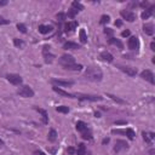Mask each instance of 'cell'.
I'll return each mask as SVG.
<instances>
[{"mask_svg": "<svg viewBox=\"0 0 155 155\" xmlns=\"http://www.w3.org/2000/svg\"><path fill=\"white\" fill-rule=\"evenodd\" d=\"M130 34H131V33H130V30H124V32L121 33V35H122V36H128Z\"/></svg>", "mask_w": 155, "mask_h": 155, "instance_id": "39", "label": "cell"}, {"mask_svg": "<svg viewBox=\"0 0 155 155\" xmlns=\"http://www.w3.org/2000/svg\"><path fill=\"white\" fill-rule=\"evenodd\" d=\"M113 33H114V32H113V29H110V28H105V29H104V34H107V35H109L110 38H112Z\"/></svg>", "mask_w": 155, "mask_h": 155, "instance_id": "37", "label": "cell"}, {"mask_svg": "<svg viewBox=\"0 0 155 155\" xmlns=\"http://www.w3.org/2000/svg\"><path fill=\"white\" fill-rule=\"evenodd\" d=\"M76 155H86V147L84 143H80L76 149Z\"/></svg>", "mask_w": 155, "mask_h": 155, "instance_id": "22", "label": "cell"}, {"mask_svg": "<svg viewBox=\"0 0 155 155\" xmlns=\"http://www.w3.org/2000/svg\"><path fill=\"white\" fill-rule=\"evenodd\" d=\"M109 142V138H105V140H103V144H105V143H108Z\"/></svg>", "mask_w": 155, "mask_h": 155, "instance_id": "47", "label": "cell"}, {"mask_svg": "<svg viewBox=\"0 0 155 155\" xmlns=\"http://www.w3.org/2000/svg\"><path fill=\"white\" fill-rule=\"evenodd\" d=\"M150 50H151V51H155V43H154V41L150 44Z\"/></svg>", "mask_w": 155, "mask_h": 155, "instance_id": "45", "label": "cell"}, {"mask_svg": "<svg viewBox=\"0 0 155 155\" xmlns=\"http://www.w3.org/2000/svg\"><path fill=\"white\" fill-rule=\"evenodd\" d=\"M141 76L144 79V80H147V81H149L150 84H155V80H154V74L150 72V70H143L142 73H141Z\"/></svg>", "mask_w": 155, "mask_h": 155, "instance_id": "10", "label": "cell"}, {"mask_svg": "<svg viewBox=\"0 0 155 155\" xmlns=\"http://www.w3.org/2000/svg\"><path fill=\"white\" fill-rule=\"evenodd\" d=\"M76 98H79L80 101H92V102H97V101H102L103 97H101V96H95V95H79Z\"/></svg>", "mask_w": 155, "mask_h": 155, "instance_id": "5", "label": "cell"}, {"mask_svg": "<svg viewBox=\"0 0 155 155\" xmlns=\"http://www.w3.org/2000/svg\"><path fill=\"white\" fill-rule=\"evenodd\" d=\"M17 93H18L21 97H24V98H30V97L34 96V91H33V90H32L29 86H27V85H24V86L20 87V90H18Z\"/></svg>", "mask_w": 155, "mask_h": 155, "instance_id": "3", "label": "cell"}, {"mask_svg": "<svg viewBox=\"0 0 155 155\" xmlns=\"http://www.w3.org/2000/svg\"><path fill=\"white\" fill-rule=\"evenodd\" d=\"M9 23V21L7 20H3V18H0V24H7Z\"/></svg>", "mask_w": 155, "mask_h": 155, "instance_id": "43", "label": "cell"}, {"mask_svg": "<svg viewBox=\"0 0 155 155\" xmlns=\"http://www.w3.org/2000/svg\"><path fill=\"white\" fill-rule=\"evenodd\" d=\"M110 21V17H109V16L108 15H103L102 16V17H101V24H105V23H108Z\"/></svg>", "mask_w": 155, "mask_h": 155, "instance_id": "32", "label": "cell"}, {"mask_svg": "<svg viewBox=\"0 0 155 155\" xmlns=\"http://www.w3.org/2000/svg\"><path fill=\"white\" fill-rule=\"evenodd\" d=\"M128 48L130 50H135V51H138V48H140V40L136 36H131L128 39Z\"/></svg>", "mask_w": 155, "mask_h": 155, "instance_id": "6", "label": "cell"}, {"mask_svg": "<svg viewBox=\"0 0 155 155\" xmlns=\"http://www.w3.org/2000/svg\"><path fill=\"white\" fill-rule=\"evenodd\" d=\"M64 18H66V15H64V13L60 12L58 15H57V20H58L60 22H63V21H64Z\"/></svg>", "mask_w": 155, "mask_h": 155, "instance_id": "36", "label": "cell"}, {"mask_svg": "<svg viewBox=\"0 0 155 155\" xmlns=\"http://www.w3.org/2000/svg\"><path fill=\"white\" fill-rule=\"evenodd\" d=\"M67 151H68V154L73 155V154H74V153H75V149H74V148H73V147H69V148L67 149Z\"/></svg>", "mask_w": 155, "mask_h": 155, "instance_id": "38", "label": "cell"}, {"mask_svg": "<svg viewBox=\"0 0 155 155\" xmlns=\"http://www.w3.org/2000/svg\"><path fill=\"white\" fill-rule=\"evenodd\" d=\"M141 6H142V7H147V6H148V3L144 1V3H142V4H141Z\"/></svg>", "mask_w": 155, "mask_h": 155, "instance_id": "46", "label": "cell"}, {"mask_svg": "<svg viewBox=\"0 0 155 155\" xmlns=\"http://www.w3.org/2000/svg\"><path fill=\"white\" fill-rule=\"evenodd\" d=\"M1 145H4V142H3L1 140H0V147H1Z\"/></svg>", "mask_w": 155, "mask_h": 155, "instance_id": "48", "label": "cell"}, {"mask_svg": "<svg viewBox=\"0 0 155 155\" xmlns=\"http://www.w3.org/2000/svg\"><path fill=\"white\" fill-rule=\"evenodd\" d=\"M78 27V22L76 21H73V22H68L64 24V32L68 34V33H72V32H74Z\"/></svg>", "mask_w": 155, "mask_h": 155, "instance_id": "11", "label": "cell"}, {"mask_svg": "<svg viewBox=\"0 0 155 155\" xmlns=\"http://www.w3.org/2000/svg\"><path fill=\"white\" fill-rule=\"evenodd\" d=\"M63 48L64 50H78V48H80V45H78L76 43H73V41H67V43H64Z\"/></svg>", "mask_w": 155, "mask_h": 155, "instance_id": "15", "label": "cell"}, {"mask_svg": "<svg viewBox=\"0 0 155 155\" xmlns=\"http://www.w3.org/2000/svg\"><path fill=\"white\" fill-rule=\"evenodd\" d=\"M34 155H46L44 151H41V150H35L34 151Z\"/></svg>", "mask_w": 155, "mask_h": 155, "instance_id": "40", "label": "cell"}, {"mask_svg": "<svg viewBox=\"0 0 155 155\" xmlns=\"http://www.w3.org/2000/svg\"><path fill=\"white\" fill-rule=\"evenodd\" d=\"M121 24H122V22H121L120 20L115 21V26H116V27H121Z\"/></svg>", "mask_w": 155, "mask_h": 155, "instance_id": "44", "label": "cell"}, {"mask_svg": "<svg viewBox=\"0 0 155 155\" xmlns=\"http://www.w3.org/2000/svg\"><path fill=\"white\" fill-rule=\"evenodd\" d=\"M52 84L55 85H58V86H64V87H68V86H72L73 81H68V80H60V79H52Z\"/></svg>", "mask_w": 155, "mask_h": 155, "instance_id": "13", "label": "cell"}, {"mask_svg": "<svg viewBox=\"0 0 155 155\" xmlns=\"http://www.w3.org/2000/svg\"><path fill=\"white\" fill-rule=\"evenodd\" d=\"M43 56H44V61L47 63V64H50L53 62V58H55V56L50 52V46H47L45 45L43 47Z\"/></svg>", "mask_w": 155, "mask_h": 155, "instance_id": "4", "label": "cell"}, {"mask_svg": "<svg viewBox=\"0 0 155 155\" xmlns=\"http://www.w3.org/2000/svg\"><path fill=\"white\" fill-rule=\"evenodd\" d=\"M83 138H84V140H91V138H92V135H91V132H90L88 131V130H87V131H85V132H83Z\"/></svg>", "mask_w": 155, "mask_h": 155, "instance_id": "34", "label": "cell"}, {"mask_svg": "<svg viewBox=\"0 0 155 155\" xmlns=\"http://www.w3.org/2000/svg\"><path fill=\"white\" fill-rule=\"evenodd\" d=\"M53 91L55 92H57L58 95H61V96H64V97H68V98H76V96L75 95H72V93H68L67 91H63V90H61L60 87H53Z\"/></svg>", "mask_w": 155, "mask_h": 155, "instance_id": "14", "label": "cell"}, {"mask_svg": "<svg viewBox=\"0 0 155 155\" xmlns=\"http://www.w3.org/2000/svg\"><path fill=\"white\" fill-rule=\"evenodd\" d=\"M143 30H144V33L147 35H153L154 34V27H153V24H144Z\"/></svg>", "mask_w": 155, "mask_h": 155, "instance_id": "21", "label": "cell"}, {"mask_svg": "<svg viewBox=\"0 0 155 155\" xmlns=\"http://www.w3.org/2000/svg\"><path fill=\"white\" fill-rule=\"evenodd\" d=\"M127 124V121H116L115 122V125H126Z\"/></svg>", "mask_w": 155, "mask_h": 155, "instance_id": "41", "label": "cell"}, {"mask_svg": "<svg viewBox=\"0 0 155 155\" xmlns=\"http://www.w3.org/2000/svg\"><path fill=\"white\" fill-rule=\"evenodd\" d=\"M85 78L90 81H101L103 79V73L101 68L96 66H90L85 70Z\"/></svg>", "mask_w": 155, "mask_h": 155, "instance_id": "1", "label": "cell"}, {"mask_svg": "<svg viewBox=\"0 0 155 155\" xmlns=\"http://www.w3.org/2000/svg\"><path fill=\"white\" fill-rule=\"evenodd\" d=\"M6 79L9 80L12 85H21L22 81H23L22 78L20 75H17V74H7L6 75Z\"/></svg>", "mask_w": 155, "mask_h": 155, "instance_id": "7", "label": "cell"}, {"mask_svg": "<svg viewBox=\"0 0 155 155\" xmlns=\"http://www.w3.org/2000/svg\"><path fill=\"white\" fill-rule=\"evenodd\" d=\"M125 135L130 138V140H133V138H135V131H133L132 128H127L126 131H125Z\"/></svg>", "mask_w": 155, "mask_h": 155, "instance_id": "30", "label": "cell"}, {"mask_svg": "<svg viewBox=\"0 0 155 155\" xmlns=\"http://www.w3.org/2000/svg\"><path fill=\"white\" fill-rule=\"evenodd\" d=\"M153 10H154V5H151L150 7H148V9H145V11H143L142 15H141L142 20H148L151 16V13H153Z\"/></svg>", "mask_w": 155, "mask_h": 155, "instance_id": "16", "label": "cell"}, {"mask_svg": "<svg viewBox=\"0 0 155 155\" xmlns=\"http://www.w3.org/2000/svg\"><path fill=\"white\" fill-rule=\"evenodd\" d=\"M143 135V140L147 142V143H151V140L155 137V135L153 133V132H150V133H147V132H143L142 133Z\"/></svg>", "mask_w": 155, "mask_h": 155, "instance_id": "23", "label": "cell"}, {"mask_svg": "<svg viewBox=\"0 0 155 155\" xmlns=\"http://www.w3.org/2000/svg\"><path fill=\"white\" fill-rule=\"evenodd\" d=\"M47 138H48V141H50V142H55L57 140V132L55 131V130H50Z\"/></svg>", "mask_w": 155, "mask_h": 155, "instance_id": "25", "label": "cell"}, {"mask_svg": "<svg viewBox=\"0 0 155 155\" xmlns=\"http://www.w3.org/2000/svg\"><path fill=\"white\" fill-rule=\"evenodd\" d=\"M56 110L58 112V113H64V114L69 113V108H68V107H66V105H61V107H57V108H56Z\"/></svg>", "mask_w": 155, "mask_h": 155, "instance_id": "29", "label": "cell"}, {"mask_svg": "<svg viewBox=\"0 0 155 155\" xmlns=\"http://www.w3.org/2000/svg\"><path fill=\"white\" fill-rule=\"evenodd\" d=\"M79 35H80V41L83 43V44H85V43L87 41V36H86V32H85V29H80Z\"/></svg>", "mask_w": 155, "mask_h": 155, "instance_id": "27", "label": "cell"}, {"mask_svg": "<svg viewBox=\"0 0 155 155\" xmlns=\"http://www.w3.org/2000/svg\"><path fill=\"white\" fill-rule=\"evenodd\" d=\"M60 64L64 69L69 70V68L73 66V64H75V60H74V57L70 56V55H63L60 58Z\"/></svg>", "mask_w": 155, "mask_h": 155, "instance_id": "2", "label": "cell"}, {"mask_svg": "<svg viewBox=\"0 0 155 155\" xmlns=\"http://www.w3.org/2000/svg\"><path fill=\"white\" fill-rule=\"evenodd\" d=\"M120 15L122 16V18L128 21V22H133L136 20V15L132 11H130V10H122L120 12Z\"/></svg>", "mask_w": 155, "mask_h": 155, "instance_id": "8", "label": "cell"}, {"mask_svg": "<svg viewBox=\"0 0 155 155\" xmlns=\"http://www.w3.org/2000/svg\"><path fill=\"white\" fill-rule=\"evenodd\" d=\"M34 109H35L36 112H39L40 114H41V116H43V122H44V124H47V122H48L47 112H46V110H44V109H41V108H38V107H35Z\"/></svg>", "mask_w": 155, "mask_h": 155, "instance_id": "20", "label": "cell"}, {"mask_svg": "<svg viewBox=\"0 0 155 155\" xmlns=\"http://www.w3.org/2000/svg\"><path fill=\"white\" fill-rule=\"evenodd\" d=\"M119 68H120L121 72H124L125 74H127L130 76H136V74H137V69L136 68L128 67V66H120Z\"/></svg>", "mask_w": 155, "mask_h": 155, "instance_id": "9", "label": "cell"}, {"mask_svg": "<svg viewBox=\"0 0 155 155\" xmlns=\"http://www.w3.org/2000/svg\"><path fill=\"white\" fill-rule=\"evenodd\" d=\"M5 5H7V1H6V0H0V7H1V6H5Z\"/></svg>", "mask_w": 155, "mask_h": 155, "instance_id": "42", "label": "cell"}, {"mask_svg": "<svg viewBox=\"0 0 155 155\" xmlns=\"http://www.w3.org/2000/svg\"><path fill=\"white\" fill-rule=\"evenodd\" d=\"M76 13H78V11H76V10H74V9H73V7H72L70 10H68V13H67V16H68L69 18H74Z\"/></svg>", "mask_w": 155, "mask_h": 155, "instance_id": "31", "label": "cell"}, {"mask_svg": "<svg viewBox=\"0 0 155 155\" xmlns=\"http://www.w3.org/2000/svg\"><path fill=\"white\" fill-rule=\"evenodd\" d=\"M109 44H112V45H116L119 48H122L124 47V45H122V43L120 41V40H118V39H115V38H110L109 39Z\"/></svg>", "mask_w": 155, "mask_h": 155, "instance_id": "24", "label": "cell"}, {"mask_svg": "<svg viewBox=\"0 0 155 155\" xmlns=\"http://www.w3.org/2000/svg\"><path fill=\"white\" fill-rule=\"evenodd\" d=\"M17 29H18L20 32H22V33H27V28H26V26H24V24H22V23H18V24H17Z\"/></svg>", "mask_w": 155, "mask_h": 155, "instance_id": "35", "label": "cell"}, {"mask_svg": "<svg viewBox=\"0 0 155 155\" xmlns=\"http://www.w3.org/2000/svg\"><path fill=\"white\" fill-rule=\"evenodd\" d=\"M52 26H45V24H40L39 26V32L41 34H47L50 33V32H52Z\"/></svg>", "mask_w": 155, "mask_h": 155, "instance_id": "17", "label": "cell"}, {"mask_svg": "<svg viewBox=\"0 0 155 155\" xmlns=\"http://www.w3.org/2000/svg\"><path fill=\"white\" fill-rule=\"evenodd\" d=\"M76 130H78L79 132H81V133H83V132L87 131L88 128H87V125L85 124L84 121H78V122H76Z\"/></svg>", "mask_w": 155, "mask_h": 155, "instance_id": "19", "label": "cell"}, {"mask_svg": "<svg viewBox=\"0 0 155 155\" xmlns=\"http://www.w3.org/2000/svg\"><path fill=\"white\" fill-rule=\"evenodd\" d=\"M127 145H128V144H127L125 141L119 140V141H116L115 147H114V151H115V153H119V151H121V150H125V149H127Z\"/></svg>", "mask_w": 155, "mask_h": 155, "instance_id": "12", "label": "cell"}, {"mask_svg": "<svg viewBox=\"0 0 155 155\" xmlns=\"http://www.w3.org/2000/svg\"><path fill=\"white\" fill-rule=\"evenodd\" d=\"M72 7H73V9H74V10H76L78 12L84 10V6L81 5L79 1H73V3H72Z\"/></svg>", "mask_w": 155, "mask_h": 155, "instance_id": "26", "label": "cell"}, {"mask_svg": "<svg viewBox=\"0 0 155 155\" xmlns=\"http://www.w3.org/2000/svg\"><path fill=\"white\" fill-rule=\"evenodd\" d=\"M101 58H102L103 61H105V62H113L114 57H113V55L109 53L108 51H103V52L101 53Z\"/></svg>", "mask_w": 155, "mask_h": 155, "instance_id": "18", "label": "cell"}, {"mask_svg": "<svg viewBox=\"0 0 155 155\" xmlns=\"http://www.w3.org/2000/svg\"><path fill=\"white\" fill-rule=\"evenodd\" d=\"M13 44H15V46H17V47H23L24 46V43L20 39H13Z\"/></svg>", "mask_w": 155, "mask_h": 155, "instance_id": "33", "label": "cell"}, {"mask_svg": "<svg viewBox=\"0 0 155 155\" xmlns=\"http://www.w3.org/2000/svg\"><path fill=\"white\" fill-rule=\"evenodd\" d=\"M107 96L109 97V98H112L113 101H115V102H118V103H120V104H126V102H125L124 100H121V98H119V97H116V96H114V95H110V93H107Z\"/></svg>", "mask_w": 155, "mask_h": 155, "instance_id": "28", "label": "cell"}]
</instances>
